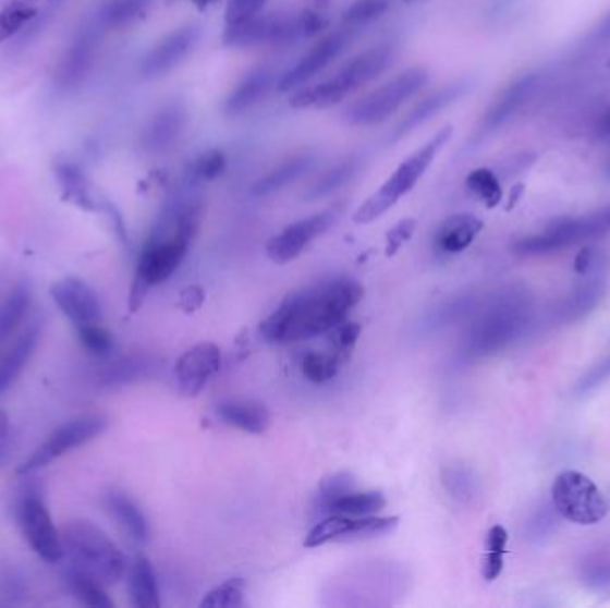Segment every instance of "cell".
<instances>
[{
	"instance_id": "9a60e30c",
	"label": "cell",
	"mask_w": 610,
	"mask_h": 608,
	"mask_svg": "<svg viewBox=\"0 0 610 608\" xmlns=\"http://www.w3.org/2000/svg\"><path fill=\"white\" fill-rule=\"evenodd\" d=\"M198 38H200V27L197 24H187L172 31L159 44L154 45L150 52L142 59L139 72L143 77L156 78L168 74L192 54Z\"/></svg>"
},
{
	"instance_id": "c3c4849f",
	"label": "cell",
	"mask_w": 610,
	"mask_h": 608,
	"mask_svg": "<svg viewBox=\"0 0 610 608\" xmlns=\"http://www.w3.org/2000/svg\"><path fill=\"white\" fill-rule=\"evenodd\" d=\"M584 582L595 588L610 587V557H593L584 566Z\"/></svg>"
},
{
	"instance_id": "277c9868",
	"label": "cell",
	"mask_w": 610,
	"mask_h": 608,
	"mask_svg": "<svg viewBox=\"0 0 610 608\" xmlns=\"http://www.w3.org/2000/svg\"><path fill=\"white\" fill-rule=\"evenodd\" d=\"M393 56L394 50L391 45H379L374 49L365 50L363 54L355 56L334 77L295 92L290 98V106L295 109L332 108L379 77L393 61Z\"/></svg>"
},
{
	"instance_id": "6125c7cd",
	"label": "cell",
	"mask_w": 610,
	"mask_h": 608,
	"mask_svg": "<svg viewBox=\"0 0 610 608\" xmlns=\"http://www.w3.org/2000/svg\"><path fill=\"white\" fill-rule=\"evenodd\" d=\"M0 279H2V273H0Z\"/></svg>"
},
{
	"instance_id": "7dc6e473",
	"label": "cell",
	"mask_w": 610,
	"mask_h": 608,
	"mask_svg": "<svg viewBox=\"0 0 610 608\" xmlns=\"http://www.w3.org/2000/svg\"><path fill=\"white\" fill-rule=\"evenodd\" d=\"M416 229H418V221L414 218H405V220L399 221L393 229H389L386 234V255L391 257L396 254L413 238Z\"/></svg>"
},
{
	"instance_id": "6da1fadb",
	"label": "cell",
	"mask_w": 610,
	"mask_h": 608,
	"mask_svg": "<svg viewBox=\"0 0 610 608\" xmlns=\"http://www.w3.org/2000/svg\"><path fill=\"white\" fill-rule=\"evenodd\" d=\"M365 296L359 280L349 275L321 279L288 294L261 324L268 343L285 344L329 333L349 318Z\"/></svg>"
},
{
	"instance_id": "603a6c76",
	"label": "cell",
	"mask_w": 610,
	"mask_h": 608,
	"mask_svg": "<svg viewBox=\"0 0 610 608\" xmlns=\"http://www.w3.org/2000/svg\"><path fill=\"white\" fill-rule=\"evenodd\" d=\"M273 88V72L268 69L252 70L251 74L232 89L231 95L223 102V113L227 117L240 114L256 108L257 104L265 100L266 95Z\"/></svg>"
},
{
	"instance_id": "680465c9",
	"label": "cell",
	"mask_w": 610,
	"mask_h": 608,
	"mask_svg": "<svg viewBox=\"0 0 610 608\" xmlns=\"http://www.w3.org/2000/svg\"><path fill=\"white\" fill-rule=\"evenodd\" d=\"M607 173H609V179H610V165L609 168H607Z\"/></svg>"
},
{
	"instance_id": "7402d4cb",
	"label": "cell",
	"mask_w": 610,
	"mask_h": 608,
	"mask_svg": "<svg viewBox=\"0 0 610 608\" xmlns=\"http://www.w3.org/2000/svg\"><path fill=\"white\" fill-rule=\"evenodd\" d=\"M40 321L33 324L16 338L8 352L0 358V394L16 382L25 366L29 364L30 357L35 355L36 346L40 343Z\"/></svg>"
},
{
	"instance_id": "d6986e66",
	"label": "cell",
	"mask_w": 610,
	"mask_h": 608,
	"mask_svg": "<svg viewBox=\"0 0 610 608\" xmlns=\"http://www.w3.org/2000/svg\"><path fill=\"white\" fill-rule=\"evenodd\" d=\"M472 86V78H459V81H453V83L447 84L443 88H439L438 92L428 95L405 117L404 122L400 123L399 127H396L393 142H396L400 137L407 136L408 133H413L414 129L424 125L430 118L441 113L448 106H452L455 100L468 94Z\"/></svg>"
},
{
	"instance_id": "3957f363",
	"label": "cell",
	"mask_w": 610,
	"mask_h": 608,
	"mask_svg": "<svg viewBox=\"0 0 610 608\" xmlns=\"http://www.w3.org/2000/svg\"><path fill=\"white\" fill-rule=\"evenodd\" d=\"M61 539L70 566L99 580L100 584L114 585L127 571L122 549L91 521H69L61 530Z\"/></svg>"
},
{
	"instance_id": "7bdbcfd3",
	"label": "cell",
	"mask_w": 610,
	"mask_h": 608,
	"mask_svg": "<svg viewBox=\"0 0 610 608\" xmlns=\"http://www.w3.org/2000/svg\"><path fill=\"white\" fill-rule=\"evenodd\" d=\"M225 168L227 157L223 150L211 148V150H206V153L195 157L190 175H192L193 181H215V179H218V177L225 172Z\"/></svg>"
},
{
	"instance_id": "f35d334b",
	"label": "cell",
	"mask_w": 610,
	"mask_h": 608,
	"mask_svg": "<svg viewBox=\"0 0 610 608\" xmlns=\"http://www.w3.org/2000/svg\"><path fill=\"white\" fill-rule=\"evenodd\" d=\"M509 534L502 525H495L488 532V554L483 566L484 580L492 582L503 571V555L508 548Z\"/></svg>"
},
{
	"instance_id": "1f68e13d",
	"label": "cell",
	"mask_w": 610,
	"mask_h": 608,
	"mask_svg": "<svg viewBox=\"0 0 610 608\" xmlns=\"http://www.w3.org/2000/svg\"><path fill=\"white\" fill-rule=\"evenodd\" d=\"M359 157H350L345 161L338 162L335 167L327 170L320 179H316L313 182V186L304 195L305 200H320V198L332 195V193L338 192L341 187L346 186L359 173Z\"/></svg>"
},
{
	"instance_id": "f6af8a7d",
	"label": "cell",
	"mask_w": 610,
	"mask_h": 608,
	"mask_svg": "<svg viewBox=\"0 0 610 608\" xmlns=\"http://www.w3.org/2000/svg\"><path fill=\"white\" fill-rule=\"evenodd\" d=\"M330 343L335 353H340L341 357L349 358L350 352L354 349L357 339H359L361 325L354 321H343L335 329L330 330Z\"/></svg>"
},
{
	"instance_id": "4316f807",
	"label": "cell",
	"mask_w": 610,
	"mask_h": 608,
	"mask_svg": "<svg viewBox=\"0 0 610 608\" xmlns=\"http://www.w3.org/2000/svg\"><path fill=\"white\" fill-rule=\"evenodd\" d=\"M315 167V157L310 154H301V156L291 157L288 161L281 162L279 167L273 168L271 172L266 173L259 181L252 186V196L265 198V196L276 195L284 187L290 186L293 182L298 181L301 177L309 172Z\"/></svg>"
},
{
	"instance_id": "e575fe53",
	"label": "cell",
	"mask_w": 610,
	"mask_h": 608,
	"mask_svg": "<svg viewBox=\"0 0 610 608\" xmlns=\"http://www.w3.org/2000/svg\"><path fill=\"white\" fill-rule=\"evenodd\" d=\"M352 525V515L329 514L326 520L316 523L305 537V548H320L329 543H343Z\"/></svg>"
},
{
	"instance_id": "ee69618b",
	"label": "cell",
	"mask_w": 610,
	"mask_h": 608,
	"mask_svg": "<svg viewBox=\"0 0 610 608\" xmlns=\"http://www.w3.org/2000/svg\"><path fill=\"white\" fill-rule=\"evenodd\" d=\"M80 339L84 349L94 355H108L113 350V336L100 324L80 327Z\"/></svg>"
},
{
	"instance_id": "4fadbf2b",
	"label": "cell",
	"mask_w": 610,
	"mask_h": 608,
	"mask_svg": "<svg viewBox=\"0 0 610 608\" xmlns=\"http://www.w3.org/2000/svg\"><path fill=\"white\" fill-rule=\"evenodd\" d=\"M338 216H340V209L330 207L326 211L316 212L309 218L291 223L281 234L273 235L268 241L266 254L277 265H288L296 257H301L313 241L326 234L330 227L334 226Z\"/></svg>"
},
{
	"instance_id": "8fae6325",
	"label": "cell",
	"mask_w": 610,
	"mask_h": 608,
	"mask_svg": "<svg viewBox=\"0 0 610 608\" xmlns=\"http://www.w3.org/2000/svg\"><path fill=\"white\" fill-rule=\"evenodd\" d=\"M557 512L575 525H596L609 514V503L595 482L581 471H562L551 486Z\"/></svg>"
},
{
	"instance_id": "7a4b0ae2",
	"label": "cell",
	"mask_w": 610,
	"mask_h": 608,
	"mask_svg": "<svg viewBox=\"0 0 610 608\" xmlns=\"http://www.w3.org/2000/svg\"><path fill=\"white\" fill-rule=\"evenodd\" d=\"M204 206L200 200H183L168 207L152 235L143 248L138 268L134 275L129 307L138 311L148 290L163 284L178 270L186 257L193 238L203 221Z\"/></svg>"
},
{
	"instance_id": "db71d44e",
	"label": "cell",
	"mask_w": 610,
	"mask_h": 608,
	"mask_svg": "<svg viewBox=\"0 0 610 608\" xmlns=\"http://www.w3.org/2000/svg\"><path fill=\"white\" fill-rule=\"evenodd\" d=\"M598 136L610 139V109L601 117L600 123H598Z\"/></svg>"
},
{
	"instance_id": "8d00e7d4",
	"label": "cell",
	"mask_w": 610,
	"mask_h": 608,
	"mask_svg": "<svg viewBox=\"0 0 610 608\" xmlns=\"http://www.w3.org/2000/svg\"><path fill=\"white\" fill-rule=\"evenodd\" d=\"M466 187L469 193L477 196L478 200L484 202L488 209L497 207L502 202V184L498 181L497 173L489 168H477L466 177Z\"/></svg>"
},
{
	"instance_id": "5bb4252c",
	"label": "cell",
	"mask_w": 610,
	"mask_h": 608,
	"mask_svg": "<svg viewBox=\"0 0 610 608\" xmlns=\"http://www.w3.org/2000/svg\"><path fill=\"white\" fill-rule=\"evenodd\" d=\"M50 296L58 305V309L77 329L84 325L102 321V304H100L99 294L95 293L91 285L77 277H66V279L54 282L50 288Z\"/></svg>"
},
{
	"instance_id": "9c48e42d",
	"label": "cell",
	"mask_w": 610,
	"mask_h": 608,
	"mask_svg": "<svg viewBox=\"0 0 610 608\" xmlns=\"http://www.w3.org/2000/svg\"><path fill=\"white\" fill-rule=\"evenodd\" d=\"M428 81V72L424 66H413L402 74L374 89L371 94L359 98L345 111L350 125H375L386 122L391 114L396 113L408 98H413L424 88Z\"/></svg>"
},
{
	"instance_id": "4dcf8cb0",
	"label": "cell",
	"mask_w": 610,
	"mask_h": 608,
	"mask_svg": "<svg viewBox=\"0 0 610 608\" xmlns=\"http://www.w3.org/2000/svg\"><path fill=\"white\" fill-rule=\"evenodd\" d=\"M41 0H10L0 10V44L19 35L40 16Z\"/></svg>"
},
{
	"instance_id": "11a10c76",
	"label": "cell",
	"mask_w": 610,
	"mask_h": 608,
	"mask_svg": "<svg viewBox=\"0 0 610 608\" xmlns=\"http://www.w3.org/2000/svg\"><path fill=\"white\" fill-rule=\"evenodd\" d=\"M8 431H10V419H8L4 412L0 411V445H2L5 436H8Z\"/></svg>"
},
{
	"instance_id": "44dd1931",
	"label": "cell",
	"mask_w": 610,
	"mask_h": 608,
	"mask_svg": "<svg viewBox=\"0 0 610 608\" xmlns=\"http://www.w3.org/2000/svg\"><path fill=\"white\" fill-rule=\"evenodd\" d=\"M186 127V109L181 104H168L154 114L143 133V145L150 153H164L172 148Z\"/></svg>"
},
{
	"instance_id": "bcb514c9",
	"label": "cell",
	"mask_w": 610,
	"mask_h": 608,
	"mask_svg": "<svg viewBox=\"0 0 610 608\" xmlns=\"http://www.w3.org/2000/svg\"><path fill=\"white\" fill-rule=\"evenodd\" d=\"M268 0H229L225 8L227 25H236L261 13Z\"/></svg>"
},
{
	"instance_id": "9f6ffc18",
	"label": "cell",
	"mask_w": 610,
	"mask_h": 608,
	"mask_svg": "<svg viewBox=\"0 0 610 608\" xmlns=\"http://www.w3.org/2000/svg\"><path fill=\"white\" fill-rule=\"evenodd\" d=\"M522 192H523L522 186H517L516 190H514V193H512L511 195V200H509V206H508L509 211H511L512 207L516 206L517 198H520Z\"/></svg>"
},
{
	"instance_id": "ba28073f",
	"label": "cell",
	"mask_w": 610,
	"mask_h": 608,
	"mask_svg": "<svg viewBox=\"0 0 610 608\" xmlns=\"http://www.w3.org/2000/svg\"><path fill=\"white\" fill-rule=\"evenodd\" d=\"M609 232L610 204L584 216L556 220L541 234L528 235L516 241L512 245V251L520 255L551 254L576 243L601 238Z\"/></svg>"
},
{
	"instance_id": "681fc988",
	"label": "cell",
	"mask_w": 610,
	"mask_h": 608,
	"mask_svg": "<svg viewBox=\"0 0 610 608\" xmlns=\"http://www.w3.org/2000/svg\"><path fill=\"white\" fill-rule=\"evenodd\" d=\"M147 368V363H143V361H123L109 368L106 380L109 384L131 382L134 378L142 377Z\"/></svg>"
},
{
	"instance_id": "b9f144b4",
	"label": "cell",
	"mask_w": 610,
	"mask_h": 608,
	"mask_svg": "<svg viewBox=\"0 0 610 608\" xmlns=\"http://www.w3.org/2000/svg\"><path fill=\"white\" fill-rule=\"evenodd\" d=\"M389 8H391V0H355L354 4L343 13V24L349 29H357L361 25L380 19L388 13Z\"/></svg>"
},
{
	"instance_id": "ffe728a7",
	"label": "cell",
	"mask_w": 610,
	"mask_h": 608,
	"mask_svg": "<svg viewBox=\"0 0 610 608\" xmlns=\"http://www.w3.org/2000/svg\"><path fill=\"white\" fill-rule=\"evenodd\" d=\"M97 45H99L97 31L91 27L81 31L77 38L74 39V44L70 45L66 50L60 70H58V83L61 88H74L86 77L94 64Z\"/></svg>"
},
{
	"instance_id": "ac0fdd59",
	"label": "cell",
	"mask_w": 610,
	"mask_h": 608,
	"mask_svg": "<svg viewBox=\"0 0 610 608\" xmlns=\"http://www.w3.org/2000/svg\"><path fill=\"white\" fill-rule=\"evenodd\" d=\"M222 366V352L215 343H198L179 358V388L186 397H197Z\"/></svg>"
},
{
	"instance_id": "60d3db41",
	"label": "cell",
	"mask_w": 610,
	"mask_h": 608,
	"mask_svg": "<svg viewBox=\"0 0 610 608\" xmlns=\"http://www.w3.org/2000/svg\"><path fill=\"white\" fill-rule=\"evenodd\" d=\"M152 4V0H113L103 13V24L113 29H122L133 24L134 20Z\"/></svg>"
},
{
	"instance_id": "d4e9b609",
	"label": "cell",
	"mask_w": 610,
	"mask_h": 608,
	"mask_svg": "<svg viewBox=\"0 0 610 608\" xmlns=\"http://www.w3.org/2000/svg\"><path fill=\"white\" fill-rule=\"evenodd\" d=\"M103 507L131 539L136 543H145L148 539L147 518L131 496L122 490H108L103 495Z\"/></svg>"
},
{
	"instance_id": "d590c367",
	"label": "cell",
	"mask_w": 610,
	"mask_h": 608,
	"mask_svg": "<svg viewBox=\"0 0 610 608\" xmlns=\"http://www.w3.org/2000/svg\"><path fill=\"white\" fill-rule=\"evenodd\" d=\"M345 358L330 350L329 353L310 352L302 361V373L310 384H326L338 375Z\"/></svg>"
},
{
	"instance_id": "ab89813d",
	"label": "cell",
	"mask_w": 610,
	"mask_h": 608,
	"mask_svg": "<svg viewBox=\"0 0 610 608\" xmlns=\"http://www.w3.org/2000/svg\"><path fill=\"white\" fill-rule=\"evenodd\" d=\"M245 580L231 579L222 585L212 588L203 599L200 607L207 608H236L245 604Z\"/></svg>"
},
{
	"instance_id": "e0dca14e",
	"label": "cell",
	"mask_w": 610,
	"mask_h": 608,
	"mask_svg": "<svg viewBox=\"0 0 610 608\" xmlns=\"http://www.w3.org/2000/svg\"><path fill=\"white\" fill-rule=\"evenodd\" d=\"M537 86H539V75L528 74L517 78L511 86L503 89L497 100L489 106L488 111L483 114V120L478 123L473 139L480 142L489 134L497 133L498 129H502L505 123L511 122L512 117H516L517 111H522L523 106L530 100Z\"/></svg>"
},
{
	"instance_id": "484cf974",
	"label": "cell",
	"mask_w": 610,
	"mask_h": 608,
	"mask_svg": "<svg viewBox=\"0 0 610 608\" xmlns=\"http://www.w3.org/2000/svg\"><path fill=\"white\" fill-rule=\"evenodd\" d=\"M484 223L477 216L453 215L441 223L436 234V246L444 254H461L483 232Z\"/></svg>"
},
{
	"instance_id": "94428289",
	"label": "cell",
	"mask_w": 610,
	"mask_h": 608,
	"mask_svg": "<svg viewBox=\"0 0 610 608\" xmlns=\"http://www.w3.org/2000/svg\"><path fill=\"white\" fill-rule=\"evenodd\" d=\"M316 2H326V0H316Z\"/></svg>"
},
{
	"instance_id": "8992f818",
	"label": "cell",
	"mask_w": 610,
	"mask_h": 608,
	"mask_svg": "<svg viewBox=\"0 0 610 608\" xmlns=\"http://www.w3.org/2000/svg\"><path fill=\"white\" fill-rule=\"evenodd\" d=\"M452 134V125H444L418 150H414L405 161L400 162V167L394 170L393 175L389 177L388 181L355 211V223H359V226L371 223V221L388 212L400 198H404L407 193L413 192V187L425 175L428 167L441 153V148L450 142Z\"/></svg>"
},
{
	"instance_id": "2e32d148",
	"label": "cell",
	"mask_w": 610,
	"mask_h": 608,
	"mask_svg": "<svg viewBox=\"0 0 610 608\" xmlns=\"http://www.w3.org/2000/svg\"><path fill=\"white\" fill-rule=\"evenodd\" d=\"M354 29L338 31L334 35H329L327 38L321 39L320 44L315 45L313 49L293 66L282 75L279 81V92H293V89L301 88L302 84L307 83L315 75L320 74L329 66L335 58H340L341 52L346 49V45L352 39Z\"/></svg>"
},
{
	"instance_id": "91938a15",
	"label": "cell",
	"mask_w": 610,
	"mask_h": 608,
	"mask_svg": "<svg viewBox=\"0 0 610 608\" xmlns=\"http://www.w3.org/2000/svg\"><path fill=\"white\" fill-rule=\"evenodd\" d=\"M404 2H414V0H404Z\"/></svg>"
},
{
	"instance_id": "5b68a950",
	"label": "cell",
	"mask_w": 610,
	"mask_h": 608,
	"mask_svg": "<svg viewBox=\"0 0 610 608\" xmlns=\"http://www.w3.org/2000/svg\"><path fill=\"white\" fill-rule=\"evenodd\" d=\"M324 27V19L310 10L259 13L242 24L227 25L222 41L225 47H281L313 38Z\"/></svg>"
},
{
	"instance_id": "30bf717a",
	"label": "cell",
	"mask_w": 610,
	"mask_h": 608,
	"mask_svg": "<svg viewBox=\"0 0 610 608\" xmlns=\"http://www.w3.org/2000/svg\"><path fill=\"white\" fill-rule=\"evenodd\" d=\"M15 514L25 540L35 549L36 555L49 564H58L64 557L63 539L60 530L56 528L38 484L25 482L21 495L16 496Z\"/></svg>"
},
{
	"instance_id": "d6a6232c",
	"label": "cell",
	"mask_w": 610,
	"mask_h": 608,
	"mask_svg": "<svg viewBox=\"0 0 610 608\" xmlns=\"http://www.w3.org/2000/svg\"><path fill=\"white\" fill-rule=\"evenodd\" d=\"M66 585L70 593L74 594V598L80 599L81 604L95 608H111L113 599L109 598L106 593V585L100 584L99 580L89 576L81 569L70 566L69 571L64 574Z\"/></svg>"
},
{
	"instance_id": "f907efd6",
	"label": "cell",
	"mask_w": 610,
	"mask_h": 608,
	"mask_svg": "<svg viewBox=\"0 0 610 608\" xmlns=\"http://www.w3.org/2000/svg\"><path fill=\"white\" fill-rule=\"evenodd\" d=\"M206 300V293H204L200 285H190L186 290L181 293V299H179V307L186 311V313H195V311L200 309Z\"/></svg>"
},
{
	"instance_id": "836d02e7",
	"label": "cell",
	"mask_w": 610,
	"mask_h": 608,
	"mask_svg": "<svg viewBox=\"0 0 610 608\" xmlns=\"http://www.w3.org/2000/svg\"><path fill=\"white\" fill-rule=\"evenodd\" d=\"M386 507V498L379 490H368V493H349L341 496L329 507V514L343 515H374Z\"/></svg>"
},
{
	"instance_id": "74e56055",
	"label": "cell",
	"mask_w": 610,
	"mask_h": 608,
	"mask_svg": "<svg viewBox=\"0 0 610 608\" xmlns=\"http://www.w3.org/2000/svg\"><path fill=\"white\" fill-rule=\"evenodd\" d=\"M352 490H355V478L349 471H341V473L327 476L326 481L321 482L318 496H316V510L320 514L327 515L329 507L338 498L349 495Z\"/></svg>"
},
{
	"instance_id": "cb8c5ba5",
	"label": "cell",
	"mask_w": 610,
	"mask_h": 608,
	"mask_svg": "<svg viewBox=\"0 0 610 608\" xmlns=\"http://www.w3.org/2000/svg\"><path fill=\"white\" fill-rule=\"evenodd\" d=\"M56 179L60 182L63 200L84 209L99 211L100 202L89 184L88 177L80 165L72 161H60L54 167Z\"/></svg>"
},
{
	"instance_id": "6f0895ef",
	"label": "cell",
	"mask_w": 610,
	"mask_h": 608,
	"mask_svg": "<svg viewBox=\"0 0 610 608\" xmlns=\"http://www.w3.org/2000/svg\"><path fill=\"white\" fill-rule=\"evenodd\" d=\"M198 8H206V5L212 4V2H217V0H192Z\"/></svg>"
},
{
	"instance_id": "52a82bcc",
	"label": "cell",
	"mask_w": 610,
	"mask_h": 608,
	"mask_svg": "<svg viewBox=\"0 0 610 608\" xmlns=\"http://www.w3.org/2000/svg\"><path fill=\"white\" fill-rule=\"evenodd\" d=\"M528 305L522 293L500 294L497 302L473 325L468 336L472 355H491L505 349L528 324Z\"/></svg>"
},
{
	"instance_id": "f546056e",
	"label": "cell",
	"mask_w": 610,
	"mask_h": 608,
	"mask_svg": "<svg viewBox=\"0 0 610 608\" xmlns=\"http://www.w3.org/2000/svg\"><path fill=\"white\" fill-rule=\"evenodd\" d=\"M33 291L30 285L21 282L16 284L0 304V346L11 339L15 330L24 321L25 314L29 311Z\"/></svg>"
},
{
	"instance_id": "f5cc1de1",
	"label": "cell",
	"mask_w": 610,
	"mask_h": 608,
	"mask_svg": "<svg viewBox=\"0 0 610 608\" xmlns=\"http://www.w3.org/2000/svg\"><path fill=\"white\" fill-rule=\"evenodd\" d=\"M590 39L595 44H609L610 41V11L603 19H601L600 24L596 25L595 31L590 33Z\"/></svg>"
},
{
	"instance_id": "83f0119b",
	"label": "cell",
	"mask_w": 610,
	"mask_h": 608,
	"mask_svg": "<svg viewBox=\"0 0 610 608\" xmlns=\"http://www.w3.org/2000/svg\"><path fill=\"white\" fill-rule=\"evenodd\" d=\"M129 593L134 607L158 608L161 605L158 576L154 566L147 557L134 559L129 568Z\"/></svg>"
},
{
	"instance_id": "f1b7e54d",
	"label": "cell",
	"mask_w": 610,
	"mask_h": 608,
	"mask_svg": "<svg viewBox=\"0 0 610 608\" xmlns=\"http://www.w3.org/2000/svg\"><path fill=\"white\" fill-rule=\"evenodd\" d=\"M218 416L231 427L240 428L246 434L259 436L270 425V414L265 405L257 402H223L218 405Z\"/></svg>"
},
{
	"instance_id": "816d5d0a",
	"label": "cell",
	"mask_w": 610,
	"mask_h": 608,
	"mask_svg": "<svg viewBox=\"0 0 610 608\" xmlns=\"http://www.w3.org/2000/svg\"><path fill=\"white\" fill-rule=\"evenodd\" d=\"M595 260H596L595 251H593L590 246H586V248H582V251L578 252V255H576V259H575L576 273H581V275L587 273V271H589L590 268H593V265H595Z\"/></svg>"
},
{
	"instance_id": "7c38bea8",
	"label": "cell",
	"mask_w": 610,
	"mask_h": 608,
	"mask_svg": "<svg viewBox=\"0 0 610 608\" xmlns=\"http://www.w3.org/2000/svg\"><path fill=\"white\" fill-rule=\"evenodd\" d=\"M106 428H108V417L102 414H86L64 423L63 427L52 431L40 447L22 462L19 473L30 475L35 471L44 470L50 462L58 461L70 451L94 441L95 437H99Z\"/></svg>"
}]
</instances>
